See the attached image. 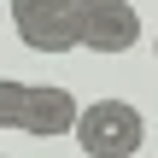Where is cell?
Instances as JSON below:
<instances>
[{
  "label": "cell",
  "instance_id": "1",
  "mask_svg": "<svg viewBox=\"0 0 158 158\" xmlns=\"http://www.w3.org/2000/svg\"><path fill=\"white\" fill-rule=\"evenodd\" d=\"M70 135H76V147L88 158H135L141 141H147V123H141V111L129 100H94V106L76 111Z\"/></svg>",
  "mask_w": 158,
  "mask_h": 158
},
{
  "label": "cell",
  "instance_id": "5",
  "mask_svg": "<svg viewBox=\"0 0 158 158\" xmlns=\"http://www.w3.org/2000/svg\"><path fill=\"white\" fill-rule=\"evenodd\" d=\"M23 100H29V82L0 76V129H18L23 123Z\"/></svg>",
  "mask_w": 158,
  "mask_h": 158
},
{
  "label": "cell",
  "instance_id": "2",
  "mask_svg": "<svg viewBox=\"0 0 158 158\" xmlns=\"http://www.w3.org/2000/svg\"><path fill=\"white\" fill-rule=\"evenodd\" d=\"M12 29L35 53H70L82 47V18L70 0H12Z\"/></svg>",
  "mask_w": 158,
  "mask_h": 158
},
{
  "label": "cell",
  "instance_id": "6",
  "mask_svg": "<svg viewBox=\"0 0 158 158\" xmlns=\"http://www.w3.org/2000/svg\"><path fill=\"white\" fill-rule=\"evenodd\" d=\"M76 6V18H94V12H106V6H123V0H70Z\"/></svg>",
  "mask_w": 158,
  "mask_h": 158
},
{
  "label": "cell",
  "instance_id": "4",
  "mask_svg": "<svg viewBox=\"0 0 158 158\" xmlns=\"http://www.w3.org/2000/svg\"><path fill=\"white\" fill-rule=\"evenodd\" d=\"M135 41H141V18H135L129 0L82 18V47H88V53H129Z\"/></svg>",
  "mask_w": 158,
  "mask_h": 158
},
{
  "label": "cell",
  "instance_id": "7",
  "mask_svg": "<svg viewBox=\"0 0 158 158\" xmlns=\"http://www.w3.org/2000/svg\"><path fill=\"white\" fill-rule=\"evenodd\" d=\"M152 59H158V29H152Z\"/></svg>",
  "mask_w": 158,
  "mask_h": 158
},
{
  "label": "cell",
  "instance_id": "3",
  "mask_svg": "<svg viewBox=\"0 0 158 158\" xmlns=\"http://www.w3.org/2000/svg\"><path fill=\"white\" fill-rule=\"evenodd\" d=\"M76 94L70 88H59V82H29V100H23V135H35V141H59V135H70L76 129Z\"/></svg>",
  "mask_w": 158,
  "mask_h": 158
}]
</instances>
